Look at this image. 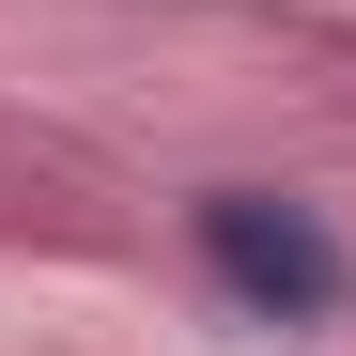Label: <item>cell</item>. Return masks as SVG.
<instances>
[{
	"label": "cell",
	"mask_w": 356,
	"mask_h": 356,
	"mask_svg": "<svg viewBox=\"0 0 356 356\" xmlns=\"http://www.w3.org/2000/svg\"><path fill=\"white\" fill-rule=\"evenodd\" d=\"M202 264L248 325H325L341 310V232L310 202H264V186H217L202 202Z\"/></svg>",
	"instance_id": "1"
}]
</instances>
